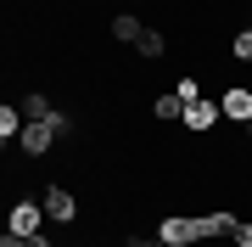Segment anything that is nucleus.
<instances>
[{"mask_svg": "<svg viewBox=\"0 0 252 247\" xmlns=\"http://www.w3.org/2000/svg\"><path fill=\"white\" fill-rule=\"evenodd\" d=\"M157 242L162 247H196V213H162L157 219Z\"/></svg>", "mask_w": 252, "mask_h": 247, "instance_id": "obj_1", "label": "nucleus"}, {"mask_svg": "<svg viewBox=\"0 0 252 247\" xmlns=\"http://www.w3.org/2000/svg\"><path fill=\"white\" fill-rule=\"evenodd\" d=\"M51 141H56V124H51V118H28L23 135H17V146H23V157H45Z\"/></svg>", "mask_w": 252, "mask_h": 247, "instance_id": "obj_2", "label": "nucleus"}, {"mask_svg": "<svg viewBox=\"0 0 252 247\" xmlns=\"http://www.w3.org/2000/svg\"><path fill=\"white\" fill-rule=\"evenodd\" d=\"M39 202H45L51 225H73V219H79V197H73L67 185H45V197H39Z\"/></svg>", "mask_w": 252, "mask_h": 247, "instance_id": "obj_3", "label": "nucleus"}, {"mask_svg": "<svg viewBox=\"0 0 252 247\" xmlns=\"http://www.w3.org/2000/svg\"><path fill=\"white\" fill-rule=\"evenodd\" d=\"M51 213H45V202H11V230H17V236H39V225H45Z\"/></svg>", "mask_w": 252, "mask_h": 247, "instance_id": "obj_4", "label": "nucleus"}, {"mask_svg": "<svg viewBox=\"0 0 252 247\" xmlns=\"http://www.w3.org/2000/svg\"><path fill=\"white\" fill-rule=\"evenodd\" d=\"M213 124H224V107H219V101H190V107H185V129H190V135H207V129H213Z\"/></svg>", "mask_w": 252, "mask_h": 247, "instance_id": "obj_5", "label": "nucleus"}, {"mask_svg": "<svg viewBox=\"0 0 252 247\" xmlns=\"http://www.w3.org/2000/svg\"><path fill=\"white\" fill-rule=\"evenodd\" d=\"M235 225H241V219H235V213H224V208H219V213H196V236H202V242L235 236Z\"/></svg>", "mask_w": 252, "mask_h": 247, "instance_id": "obj_6", "label": "nucleus"}, {"mask_svg": "<svg viewBox=\"0 0 252 247\" xmlns=\"http://www.w3.org/2000/svg\"><path fill=\"white\" fill-rule=\"evenodd\" d=\"M219 107H224L230 124H247V118H252V90H247V84H230V90L219 96Z\"/></svg>", "mask_w": 252, "mask_h": 247, "instance_id": "obj_7", "label": "nucleus"}, {"mask_svg": "<svg viewBox=\"0 0 252 247\" xmlns=\"http://www.w3.org/2000/svg\"><path fill=\"white\" fill-rule=\"evenodd\" d=\"M140 34H146V23L135 17V11H118L112 17V39L118 45H140Z\"/></svg>", "mask_w": 252, "mask_h": 247, "instance_id": "obj_8", "label": "nucleus"}, {"mask_svg": "<svg viewBox=\"0 0 252 247\" xmlns=\"http://www.w3.org/2000/svg\"><path fill=\"white\" fill-rule=\"evenodd\" d=\"M152 118H162V124H185V101H180V90H162V96L152 101Z\"/></svg>", "mask_w": 252, "mask_h": 247, "instance_id": "obj_9", "label": "nucleus"}, {"mask_svg": "<svg viewBox=\"0 0 252 247\" xmlns=\"http://www.w3.org/2000/svg\"><path fill=\"white\" fill-rule=\"evenodd\" d=\"M135 51L146 56V62H157V56H162V51H168V39H162V34H157V28H146V34H140V45H135Z\"/></svg>", "mask_w": 252, "mask_h": 247, "instance_id": "obj_10", "label": "nucleus"}, {"mask_svg": "<svg viewBox=\"0 0 252 247\" xmlns=\"http://www.w3.org/2000/svg\"><path fill=\"white\" fill-rule=\"evenodd\" d=\"M230 56L235 62H252V28H235L230 34Z\"/></svg>", "mask_w": 252, "mask_h": 247, "instance_id": "obj_11", "label": "nucleus"}, {"mask_svg": "<svg viewBox=\"0 0 252 247\" xmlns=\"http://www.w3.org/2000/svg\"><path fill=\"white\" fill-rule=\"evenodd\" d=\"M23 112H28V118H56V107H51L39 90H34V96H23Z\"/></svg>", "mask_w": 252, "mask_h": 247, "instance_id": "obj_12", "label": "nucleus"}, {"mask_svg": "<svg viewBox=\"0 0 252 247\" xmlns=\"http://www.w3.org/2000/svg\"><path fill=\"white\" fill-rule=\"evenodd\" d=\"M174 90H180V101H185V107H190V101H202V79H180V84H174Z\"/></svg>", "mask_w": 252, "mask_h": 247, "instance_id": "obj_13", "label": "nucleus"}, {"mask_svg": "<svg viewBox=\"0 0 252 247\" xmlns=\"http://www.w3.org/2000/svg\"><path fill=\"white\" fill-rule=\"evenodd\" d=\"M235 247H252V225H247V219L235 225Z\"/></svg>", "mask_w": 252, "mask_h": 247, "instance_id": "obj_14", "label": "nucleus"}, {"mask_svg": "<svg viewBox=\"0 0 252 247\" xmlns=\"http://www.w3.org/2000/svg\"><path fill=\"white\" fill-rule=\"evenodd\" d=\"M28 247H56V242L45 236V230H39V236H28Z\"/></svg>", "mask_w": 252, "mask_h": 247, "instance_id": "obj_15", "label": "nucleus"}, {"mask_svg": "<svg viewBox=\"0 0 252 247\" xmlns=\"http://www.w3.org/2000/svg\"><path fill=\"white\" fill-rule=\"evenodd\" d=\"M247 141H252V118H247Z\"/></svg>", "mask_w": 252, "mask_h": 247, "instance_id": "obj_16", "label": "nucleus"}, {"mask_svg": "<svg viewBox=\"0 0 252 247\" xmlns=\"http://www.w3.org/2000/svg\"><path fill=\"white\" fill-rule=\"evenodd\" d=\"M247 6H252V0H247Z\"/></svg>", "mask_w": 252, "mask_h": 247, "instance_id": "obj_17", "label": "nucleus"}]
</instances>
